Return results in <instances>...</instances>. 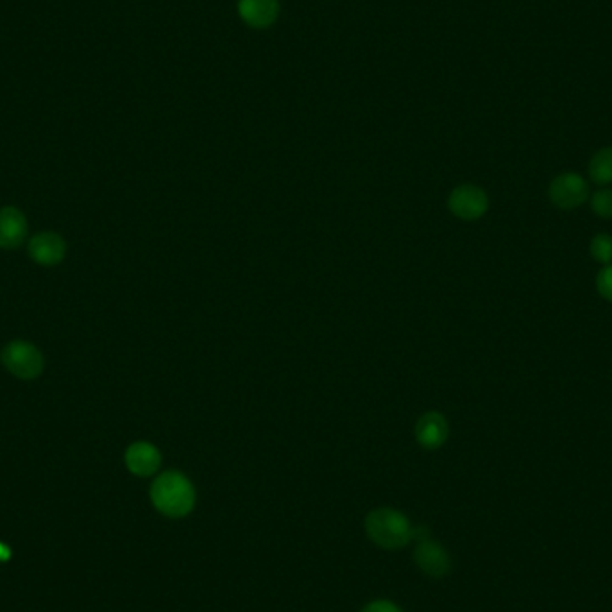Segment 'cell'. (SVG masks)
I'll return each instance as SVG.
<instances>
[{
  "instance_id": "12",
  "label": "cell",
  "mask_w": 612,
  "mask_h": 612,
  "mask_svg": "<svg viewBox=\"0 0 612 612\" xmlns=\"http://www.w3.org/2000/svg\"><path fill=\"white\" fill-rule=\"evenodd\" d=\"M589 178L600 187L612 183V147L600 149L589 161Z\"/></svg>"
},
{
  "instance_id": "11",
  "label": "cell",
  "mask_w": 612,
  "mask_h": 612,
  "mask_svg": "<svg viewBox=\"0 0 612 612\" xmlns=\"http://www.w3.org/2000/svg\"><path fill=\"white\" fill-rule=\"evenodd\" d=\"M238 13L248 25L255 29H266L276 22L279 4L277 0H240Z\"/></svg>"
},
{
  "instance_id": "4",
  "label": "cell",
  "mask_w": 612,
  "mask_h": 612,
  "mask_svg": "<svg viewBox=\"0 0 612 612\" xmlns=\"http://www.w3.org/2000/svg\"><path fill=\"white\" fill-rule=\"evenodd\" d=\"M588 196H589L588 181L577 172H564L553 178L548 187L549 201L560 209H575L586 203Z\"/></svg>"
},
{
  "instance_id": "8",
  "label": "cell",
  "mask_w": 612,
  "mask_h": 612,
  "mask_svg": "<svg viewBox=\"0 0 612 612\" xmlns=\"http://www.w3.org/2000/svg\"><path fill=\"white\" fill-rule=\"evenodd\" d=\"M27 220L25 215L13 206L0 209V248L16 249L24 244L27 237Z\"/></svg>"
},
{
  "instance_id": "13",
  "label": "cell",
  "mask_w": 612,
  "mask_h": 612,
  "mask_svg": "<svg viewBox=\"0 0 612 612\" xmlns=\"http://www.w3.org/2000/svg\"><path fill=\"white\" fill-rule=\"evenodd\" d=\"M591 257L604 266L612 264V237L609 233H598L589 244Z\"/></svg>"
},
{
  "instance_id": "5",
  "label": "cell",
  "mask_w": 612,
  "mask_h": 612,
  "mask_svg": "<svg viewBox=\"0 0 612 612\" xmlns=\"http://www.w3.org/2000/svg\"><path fill=\"white\" fill-rule=\"evenodd\" d=\"M448 206L452 213L457 215L459 219L476 220L487 211L489 199H487V194L480 187L461 185L450 194Z\"/></svg>"
},
{
  "instance_id": "15",
  "label": "cell",
  "mask_w": 612,
  "mask_h": 612,
  "mask_svg": "<svg viewBox=\"0 0 612 612\" xmlns=\"http://www.w3.org/2000/svg\"><path fill=\"white\" fill-rule=\"evenodd\" d=\"M597 290L606 301L612 303V264L604 266V269L597 274Z\"/></svg>"
},
{
  "instance_id": "2",
  "label": "cell",
  "mask_w": 612,
  "mask_h": 612,
  "mask_svg": "<svg viewBox=\"0 0 612 612\" xmlns=\"http://www.w3.org/2000/svg\"><path fill=\"white\" fill-rule=\"evenodd\" d=\"M369 539L382 548L398 549L413 539V529L400 510L376 509L365 520Z\"/></svg>"
},
{
  "instance_id": "6",
  "label": "cell",
  "mask_w": 612,
  "mask_h": 612,
  "mask_svg": "<svg viewBox=\"0 0 612 612\" xmlns=\"http://www.w3.org/2000/svg\"><path fill=\"white\" fill-rule=\"evenodd\" d=\"M27 249H29V257L36 264L45 266V267H53V266H58L65 258L67 244L60 235L45 231V233L34 235L31 238Z\"/></svg>"
},
{
  "instance_id": "14",
  "label": "cell",
  "mask_w": 612,
  "mask_h": 612,
  "mask_svg": "<svg viewBox=\"0 0 612 612\" xmlns=\"http://www.w3.org/2000/svg\"><path fill=\"white\" fill-rule=\"evenodd\" d=\"M591 209L602 219H612L611 189H600L591 196Z\"/></svg>"
},
{
  "instance_id": "9",
  "label": "cell",
  "mask_w": 612,
  "mask_h": 612,
  "mask_svg": "<svg viewBox=\"0 0 612 612\" xmlns=\"http://www.w3.org/2000/svg\"><path fill=\"white\" fill-rule=\"evenodd\" d=\"M450 428L442 413L439 412H428L424 413L415 426V437L417 442L426 450H437L441 448L448 439Z\"/></svg>"
},
{
  "instance_id": "10",
  "label": "cell",
  "mask_w": 612,
  "mask_h": 612,
  "mask_svg": "<svg viewBox=\"0 0 612 612\" xmlns=\"http://www.w3.org/2000/svg\"><path fill=\"white\" fill-rule=\"evenodd\" d=\"M126 466L136 476H152L161 466V455L151 442H135L126 452Z\"/></svg>"
},
{
  "instance_id": "7",
  "label": "cell",
  "mask_w": 612,
  "mask_h": 612,
  "mask_svg": "<svg viewBox=\"0 0 612 612\" xmlns=\"http://www.w3.org/2000/svg\"><path fill=\"white\" fill-rule=\"evenodd\" d=\"M413 560L417 568L430 577H444L452 568L448 551L441 544L430 539L417 541L413 549Z\"/></svg>"
},
{
  "instance_id": "1",
  "label": "cell",
  "mask_w": 612,
  "mask_h": 612,
  "mask_svg": "<svg viewBox=\"0 0 612 612\" xmlns=\"http://www.w3.org/2000/svg\"><path fill=\"white\" fill-rule=\"evenodd\" d=\"M151 500L163 516L185 518L196 507V489L183 473L165 471L152 481Z\"/></svg>"
},
{
  "instance_id": "3",
  "label": "cell",
  "mask_w": 612,
  "mask_h": 612,
  "mask_svg": "<svg viewBox=\"0 0 612 612\" xmlns=\"http://www.w3.org/2000/svg\"><path fill=\"white\" fill-rule=\"evenodd\" d=\"M4 367L20 380H34L44 371V355L27 340L9 342L2 351Z\"/></svg>"
},
{
  "instance_id": "16",
  "label": "cell",
  "mask_w": 612,
  "mask_h": 612,
  "mask_svg": "<svg viewBox=\"0 0 612 612\" xmlns=\"http://www.w3.org/2000/svg\"><path fill=\"white\" fill-rule=\"evenodd\" d=\"M362 612H403L396 604L389 602V600H376L371 602L365 609Z\"/></svg>"
}]
</instances>
